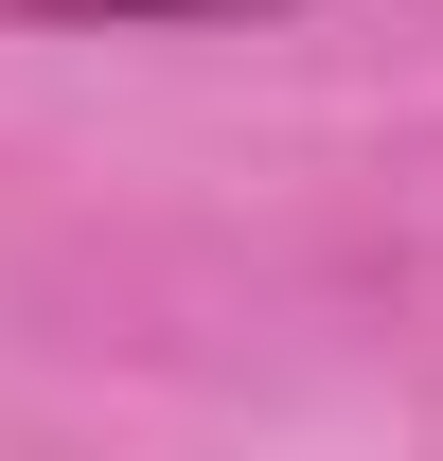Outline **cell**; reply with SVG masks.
I'll return each mask as SVG.
<instances>
[{
	"label": "cell",
	"mask_w": 443,
	"mask_h": 461,
	"mask_svg": "<svg viewBox=\"0 0 443 461\" xmlns=\"http://www.w3.org/2000/svg\"><path fill=\"white\" fill-rule=\"evenodd\" d=\"M36 36H177V18H302V0H18Z\"/></svg>",
	"instance_id": "6da1fadb"
}]
</instances>
